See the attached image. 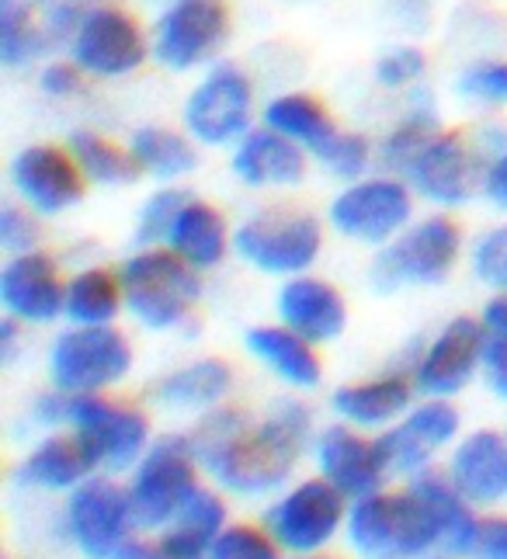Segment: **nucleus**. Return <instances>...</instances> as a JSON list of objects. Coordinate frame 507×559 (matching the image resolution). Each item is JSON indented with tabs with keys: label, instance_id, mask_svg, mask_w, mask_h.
Here are the masks:
<instances>
[{
	"label": "nucleus",
	"instance_id": "nucleus-1",
	"mask_svg": "<svg viewBox=\"0 0 507 559\" xmlns=\"http://www.w3.org/2000/svg\"><path fill=\"white\" fill-rule=\"evenodd\" d=\"M188 441L209 484L226 497H275L314 445V417L292 396L275 400L258 420L240 407H216L202 414Z\"/></svg>",
	"mask_w": 507,
	"mask_h": 559
},
{
	"label": "nucleus",
	"instance_id": "nucleus-2",
	"mask_svg": "<svg viewBox=\"0 0 507 559\" xmlns=\"http://www.w3.org/2000/svg\"><path fill=\"white\" fill-rule=\"evenodd\" d=\"M344 543L358 559H441L432 514L406 484L351 500Z\"/></svg>",
	"mask_w": 507,
	"mask_h": 559
},
{
	"label": "nucleus",
	"instance_id": "nucleus-3",
	"mask_svg": "<svg viewBox=\"0 0 507 559\" xmlns=\"http://www.w3.org/2000/svg\"><path fill=\"white\" fill-rule=\"evenodd\" d=\"M199 267L188 264L174 250H140L122 264V293L126 310L140 320L146 331H174L181 326L194 302L202 296Z\"/></svg>",
	"mask_w": 507,
	"mask_h": 559
},
{
	"label": "nucleus",
	"instance_id": "nucleus-4",
	"mask_svg": "<svg viewBox=\"0 0 507 559\" xmlns=\"http://www.w3.org/2000/svg\"><path fill=\"white\" fill-rule=\"evenodd\" d=\"M347 504L351 500L317 473L282 487L264 508L261 522L275 535V543L285 549V556L327 552L334 549L338 538H344Z\"/></svg>",
	"mask_w": 507,
	"mask_h": 559
},
{
	"label": "nucleus",
	"instance_id": "nucleus-5",
	"mask_svg": "<svg viewBox=\"0 0 507 559\" xmlns=\"http://www.w3.org/2000/svg\"><path fill=\"white\" fill-rule=\"evenodd\" d=\"M202 476L205 473L188 438L153 441L150 452L135 462V469L126 479L140 532L143 535L164 532L174 522V514L191 500V493L202 487Z\"/></svg>",
	"mask_w": 507,
	"mask_h": 559
},
{
	"label": "nucleus",
	"instance_id": "nucleus-6",
	"mask_svg": "<svg viewBox=\"0 0 507 559\" xmlns=\"http://www.w3.org/2000/svg\"><path fill=\"white\" fill-rule=\"evenodd\" d=\"M63 532L81 559H122L140 538L126 484L108 473H94L67 493Z\"/></svg>",
	"mask_w": 507,
	"mask_h": 559
},
{
	"label": "nucleus",
	"instance_id": "nucleus-7",
	"mask_svg": "<svg viewBox=\"0 0 507 559\" xmlns=\"http://www.w3.org/2000/svg\"><path fill=\"white\" fill-rule=\"evenodd\" d=\"M67 428L87 445L97 462V473L108 476L132 473L135 462L153 445L150 417L132 403L108 400L105 393L73 396Z\"/></svg>",
	"mask_w": 507,
	"mask_h": 559
},
{
	"label": "nucleus",
	"instance_id": "nucleus-8",
	"mask_svg": "<svg viewBox=\"0 0 507 559\" xmlns=\"http://www.w3.org/2000/svg\"><path fill=\"white\" fill-rule=\"evenodd\" d=\"M132 369V344L111 323H73L49 348V382L70 396L105 393L119 385Z\"/></svg>",
	"mask_w": 507,
	"mask_h": 559
},
{
	"label": "nucleus",
	"instance_id": "nucleus-9",
	"mask_svg": "<svg viewBox=\"0 0 507 559\" xmlns=\"http://www.w3.org/2000/svg\"><path fill=\"white\" fill-rule=\"evenodd\" d=\"M459 250L462 234L452 219L432 216L417 226H406L373 261V285L379 293H397L406 285H438L452 275Z\"/></svg>",
	"mask_w": 507,
	"mask_h": 559
},
{
	"label": "nucleus",
	"instance_id": "nucleus-10",
	"mask_svg": "<svg viewBox=\"0 0 507 559\" xmlns=\"http://www.w3.org/2000/svg\"><path fill=\"white\" fill-rule=\"evenodd\" d=\"M323 247V229L309 212H258L233 234V250L264 275H303Z\"/></svg>",
	"mask_w": 507,
	"mask_h": 559
},
{
	"label": "nucleus",
	"instance_id": "nucleus-11",
	"mask_svg": "<svg viewBox=\"0 0 507 559\" xmlns=\"http://www.w3.org/2000/svg\"><path fill=\"white\" fill-rule=\"evenodd\" d=\"M459 428L462 417L452 400L424 396L421 403H414L393 428L376 435L389 476L411 479L424 469H432L435 459L459 441Z\"/></svg>",
	"mask_w": 507,
	"mask_h": 559
},
{
	"label": "nucleus",
	"instance_id": "nucleus-12",
	"mask_svg": "<svg viewBox=\"0 0 507 559\" xmlns=\"http://www.w3.org/2000/svg\"><path fill=\"white\" fill-rule=\"evenodd\" d=\"M254 119V87L247 73L233 63L212 67L205 81L188 94L185 126L199 143L223 146L244 140Z\"/></svg>",
	"mask_w": 507,
	"mask_h": 559
},
{
	"label": "nucleus",
	"instance_id": "nucleus-13",
	"mask_svg": "<svg viewBox=\"0 0 507 559\" xmlns=\"http://www.w3.org/2000/svg\"><path fill=\"white\" fill-rule=\"evenodd\" d=\"M414 216L411 188L397 178H368L344 188L330 202V223L338 234L362 243H389Z\"/></svg>",
	"mask_w": 507,
	"mask_h": 559
},
{
	"label": "nucleus",
	"instance_id": "nucleus-14",
	"mask_svg": "<svg viewBox=\"0 0 507 559\" xmlns=\"http://www.w3.org/2000/svg\"><path fill=\"white\" fill-rule=\"evenodd\" d=\"M229 35L223 0H170L153 28V56L170 70H191L216 56Z\"/></svg>",
	"mask_w": 507,
	"mask_h": 559
},
{
	"label": "nucleus",
	"instance_id": "nucleus-15",
	"mask_svg": "<svg viewBox=\"0 0 507 559\" xmlns=\"http://www.w3.org/2000/svg\"><path fill=\"white\" fill-rule=\"evenodd\" d=\"M483 352H486V331L473 317L448 320L435 341L417 355L414 361V385L421 396L452 400L465 385L473 382L476 372H483Z\"/></svg>",
	"mask_w": 507,
	"mask_h": 559
},
{
	"label": "nucleus",
	"instance_id": "nucleus-16",
	"mask_svg": "<svg viewBox=\"0 0 507 559\" xmlns=\"http://www.w3.org/2000/svg\"><path fill=\"white\" fill-rule=\"evenodd\" d=\"M70 52H73V63L84 73L122 76V73L140 70L146 52L153 49L146 46V35L132 22V14L97 4V8H87L81 22H76L70 35Z\"/></svg>",
	"mask_w": 507,
	"mask_h": 559
},
{
	"label": "nucleus",
	"instance_id": "nucleus-17",
	"mask_svg": "<svg viewBox=\"0 0 507 559\" xmlns=\"http://www.w3.org/2000/svg\"><path fill=\"white\" fill-rule=\"evenodd\" d=\"M314 459H317V473L327 479L330 487H338L347 500L376 493L386 487V479H389L379 438L351 428V424H344V420L317 435Z\"/></svg>",
	"mask_w": 507,
	"mask_h": 559
},
{
	"label": "nucleus",
	"instance_id": "nucleus-18",
	"mask_svg": "<svg viewBox=\"0 0 507 559\" xmlns=\"http://www.w3.org/2000/svg\"><path fill=\"white\" fill-rule=\"evenodd\" d=\"M84 170L70 153V146H25L11 164V185L22 195L25 205H32L43 216H56L84 199Z\"/></svg>",
	"mask_w": 507,
	"mask_h": 559
},
{
	"label": "nucleus",
	"instance_id": "nucleus-19",
	"mask_svg": "<svg viewBox=\"0 0 507 559\" xmlns=\"http://www.w3.org/2000/svg\"><path fill=\"white\" fill-rule=\"evenodd\" d=\"M403 175L421 199L435 205L470 202L473 191L483 185L476 150L465 143L459 132H438V136L411 160V167H406Z\"/></svg>",
	"mask_w": 507,
	"mask_h": 559
},
{
	"label": "nucleus",
	"instance_id": "nucleus-20",
	"mask_svg": "<svg viewBox=\"0 0 507 559\" xmlns=\"http://www.w3.org/2000/svg\"><path fill=\"white\" fill-rule=\"evenodd\" d=\"M0 302L4 313L22 323H49L67 313V285L60 267L43 250L11 254L0 267Z\"/></svg>",
	"mask_w": 507,
	"mask_h": 559
},
{
	"label": "nucleus",
	"instance_id": "nucleus-21",
	"mask_svg": "<svg viewBox=\"0 0 507 559\" xmlns=\"http://www.w3.org/2000/svg\"><path fill=\"white\" fill-rule=\"evenodd\" d=\"M445 473L480 511L500 508L507 500V431L483 428L459 438Z\"/></svg>",
	"mask_w": 507,
	"mask_h": 559
},
{
	"label": "nucleus",
	"instance_id": "nucleus-22",
	"mask_svg": "<svg viewBox=\"0 0 507 559\" xmlns=\"http://www.w3.org/2000/svg\"><path fill=\"white\" fill-rule=\"evenodd\" d=\"M414 396H417L414 376L382 372L373 379L341 385V390L330 396V407H334L338 420L351 424V428L382 435L414 407Z\"/></svg>",
	"mask_w": 507,
	"mask_h": 559
},
{
	"label": "nucleus",
	"instance_id": "nucleus-23",
	"mask_svg": "<svg viewBox=\"0 0 507 559\" xmlns=\"http://www.w3.org/2000/svg\"><path fill=\"white\" fill-rule=\"evenodd\" d=\"M279 317L285 326L303 334L314 344L338 341L347 326V302L334 285L314 278V275H296L282 285L275 299Z\"/></svg>",
	"mask_w": 507,
	"mask_h": 559
},
{
	"label": "nucleus",
	"instance_id": "nucleus-24",
	"mask_svg": "<svg viewBox=\"0 0 507 559\" xmlns=\"http://www.w3.org/2000/svg\"><path fill=\"white\" fill-rule=\"evenodd\" d=\"M97 473L87 445L70 428L46 435L17 466V484L38 493H70Z\"/></svg>",
	"mask_w": 507,
	"mask_h": 559
},
{
	"label": "nucleus",
	"instance_id": "nucleus-25",
	"mask_svg": "<svg viewBox=\"0 0 507 559\" xmlns=\"http://www.w3.org/2000/svg\"><path fill=\"white\" fill-rule=\"evenodd\" d=\"M244 348L258 358L264 369L282 379L292 390H317L323 379V365L317 355V344L296 334L292 326H250L244 337Z\"/></svg>",
	"mask_w": 507,
	"mask_h": 559
},
{
	"label": "nucleus",
	"instance_id": "nucleus-26",
	"mask_svg": "<svg viewBox=\"0 0 507 559\" xmlns=\"http://www.w3.org/2000/svg\"><path fill=\"white\" fill-rule=\"evenodd\" d=\"M233 175L254 188H285L299 185L306 175V153L296 140L275 129L247 132L233 153Z\"/></svg>",
	"mask_w": 507,
	"mask_h": 559
},
{
	"label": "nucleus",
	"instance_id": "nucleus-27",
	"mask_svg": "<svg viewBox=\"0 0 507 559\" xmlns=\"http://www.w3.org/2000/svg\"><path fill=\"white\" fill-rule=\"evenodd\" d=\"M233 390V369L223 358H199L188 361L153 382V403L178 414H209L223 407Z\"/></svg>",
	"mask_w": 507,
	"mask_h": 559
},
{
	"label": "nucleus",
	"instance_id": "nucleus-28",
	"mask_svg": "<svg viewBox=\"0 0 507 559\" xmlns=\"http://www.w3.org/2000/svg\"><path fill=\"white\" fill-rule=\"evenodd\" d=\"M229 525V504L220 487H199L191 493L188 504L174 514V522L157 532V543L164 546L167 556L174 559H205L212 543L223 535Z\"/></svg>",
	"mask_w": 507,
	"mask_h": 559
},
{
	"label": "nucleus",
	"instance_id": "nucleus-29",
	"mask_svg": "<svg viewBox=\"0 0 507 559\" xmlns=\"http://www.w3.org/2000/svg\"><path fill=\"white\" fill-rule=\"evenodd\" d=\"M167 247L194 267H216L229 250V229L223 212L212 209L209 202L188 199L170 226Z\"/></svg>",
	"mask_w": 507,
	"mask_h": 559
},
{
	"label": "nucleus",
	"instance_id": "nucleus-30",
	"mask_svg": "<svg viewBox=\"0 0 507 559\" xmlns=\"http://www.w3.org/2000/svg\"><path fill=\"white\" fill-rule=\"evenodd\" d=\"M122 275L111 267H84L67 282V320L81 326H105L122 313Z\"/></svg>",
	"mask_w": 507,
	"mask_h": 559
},
{
	"label": "nucleus",
	"instance_id": "nucleus-31",
	"mask_svg": "<svg viewBox=\"0 0 507 559\" xmlns=\"http://www.w3.org/2000/svg\"><path fill=\"white\" fill-rule=\"evenodd\" d=\"M264 126L282 132L288 140H296L299 146L314 153V157H320V153L330 146V140L341 132L334 122H330L323 105L317 98H309V94H282V98L268 102Z\"/></svg>",
	"mask_w": 507,
	"mask_h": 559
},
{
	"label": "nucleus",
	"instance_id": "nucleus-32",
	"mask_svg": "<svg viewBox=\"0 0 507 559\" xmlns=\"http://www.w3.org/2000/svg\"><path fill=\"white\" fill-rule=\"evenodd\" d=\"M129 150L135 153V160H140L146 175L161 181H178L199 167V153H194L191 140L174 129H161V126L135 129Z\"/></svg>",
	"mask_w": 507,
	"mask_h": 559
},
{
	"label": "nucleus",
	"instance_id": "nucleus-33",
	"mask_svg": "<svg viewBox=\"0 0 507 559\" xmlns=\"http://www.w3.org/2000/svg\"><path fill=\"white\" fill-rule=\"evenodd\" d=\"M70 153L91 181L108 185V188L132 185L143 170L132 150H122L119 143H111V140L97 136V132H87V129H76L70 136Z\"/></svg>",
	"mask_w": 507,
	"mask_h": 559
},
{
	"label": "nucleus",
	"instance_id": "nucleus-34",
	"mask_svg": "<svg viewBox=\"0 0 507 559\" xmlns=\"http://www.w3.org/2000/svg\"><path fill=\"white\" fill-rule=\"evenodd\" d=\"M46 46V25H35L32 11L17 0H0V60L4 67H28Z\"/></svg>",
	"mask_w": 507,
	"mask_h": 559
},
{
	"label": "nucleus",
	"instance_id": "nucleus-35",
	"mask_svg": "<svg viewBox=\"0 0 507 559\" xmlns=\"http://www.w3.org/2000/svg\"><path fill=\"white\" fill-rule=\"evenodd\" d=\"M438 136V115H435V105L432 98H424L421 105H414L411 111L403 115V119L397 122V129L389 132L386 143H382V160L389 167L397 170H406L411 167V160L417 157V153L432 143Z\"/></svg>",
	"mask_w": 507,
	"mask_h": 559
},
{
	"label": "nucleus",
	"instance_id": "nucleus-36",
	"mask_svg": "<svg viewBox=\"0 0 507 559\" xmlns=\"http://www.w3.org/2000/svg\"><path fill=\"white\" fill-rule=\"evenodd\" d=\"M205 559H288L264 522H229Z\"/></svg>",
	"mask_w": 507,
	"mask_h": 559
},
{
	"label": "nucleus",
	"instance_id": "nucleus-37",
	"mask_svg": "<svg viewBox=\"0 0 507 559\" xmlns=\"http://www.w3.org/2000/svg\"><path fill=\"white\" fill-rule=\"evenodd\" d=\"M185 202H188V195L178 188H164L157 195H150L140 209V216H135V240L143 247L161 243V240L167 243V234H170V226L178 219Z\"/></svg>",
	"mask_w": 507,
	"mask_h": 559
},
{
	"label": "nucleus",
	"instance_id": "nucleus-38",
	"mask_svg": "<svg viewBox=\"0 0 507 559\" xmlns=\"http://www.w3.org/2000/svg\"><path fill=\"white\" fill-rule=\"evenodd\" d=\"M323 164L327 175L344 178V181H355L365 175L368 160H373V146H368L365 136H355V132H338L330 146L317 157Z\"/></svg>",
	"mask_w": 507,
	"mask_h": 559
},
{
	"label": "nucleus",
	"instance_id": "nucleus-39",
	"mask_svg": "<svg viewBox=\"0 0 507 559\" xmlns=\"http://www.w3.org/2000/svg\"><path fill=\"white\" fill-rule=\"evenodd\" d=\"M473 275L507 293V226H494L473 247Z\"/></svg>",
	"mask_w": 507,
	"mask_h": 559
},
{
	"label": "nucleus",
	"instance_id": "nucleus-40",
	"mask_svg": "<svg viewBox=\"0 0 507 559\" xmlns=\"http://www.w3.org/2000/svg\"><path fill=\"white\" fill-rule=\"evenodd\" d=\"M427 70V60H424V52L414 49V46H397V49H389L382 60L376 63V81L382 87H411V84H421V76Z\"/></svg>",
	"mask_w": 507,
	"mask_h": 559
},
{
	"label": "nucleus",
	"instance_id": "nucleus-41",
	"mask_svg": "<svg viewBox=\"0 0 507 559\" xmlns=\"http://www.w3.org/2000/svg\"><path fill=\"white\" fill-rule=\"evenodd\" d=\"M43 240V226L22 205H4L0 209V247L8 254H28Z\"/></svg>",
	"mask_w": 507,
	"mask_h": 559
},
{
	"label": "nucleus",
	"instance_id": "nucleus-42",
	"mask_svg": "<svg viewBox=\"0 0 507 559\" xmlns=\"http://www.w3.org/2000/svg\"><path fill=\"white\" fill-rule=\"evenodd\" d=\"M459 91L480 102L504 105L507 102V60H491V63H476L470 70H462Z\"/></svg>",
	"mask_w": 507,
	"mask_h": 559
},
{
	"label": "nucleus",
	"instance_id": "nucleus-43",
	"mask_svg": "<svg viewBox=\"0 0 507 559\" xmlns=\"http://www.w3.org/2000/svg\"><path fill=\"white\" fill-rule=\"evenodd\" d=\"M470 559H507V514L486 511Z\"/></svg>",
	"mask_w": 507,
	"mask_h": 559
},
{
	"label": "nucleus",
	"instance_id": "nucleus-44",
	"mask_svg": "<svg viewBox=\"0 0 507 559\" xmlns=\"http://www.w3.org/2000/svg\"><path fill=\"white\" fill-rule=\"evenodd\" d=\"M46 11V35H49V43H52V35H73L76 22L84 17V8H97L102 0H38Z\"/></svg>",
	"mask_w": 507,
	"mask_h": 559
},
{
	"label": "nucleus",
	"instance_id": "nucleus-45",
	"mask_svg": "<svg viewBox=\"0 0 507 559\" xmlns=\"http://www.w3.org/2000/svg\"><path fill=\"white\" fill-rule=\"evenodd\" d=\"M70 403L73 396L63 393V390H46V393H38L35 403H32V420L35 424H43V428H67L70 424Z\"/></svg>",
	"mask_w": 507,
	"mask_h": 559
},
{
	"label": "nucleus",
	"instance_id": "nucleus-46",
	"mask_svg": "<svg viewBox=\"0 0 507 559\" xmlns=\"http://www.w3.org/2000/svg\"><path fill=\"white\" fill-rule=\"evenodd\" d=\"M38 84H43V91L49 94V98H70V94L81 91L84 84V73L76 63H63L56 60L43 70V76H38Z\"/></svg>",
	"mask_w": 507,
	"mask_h": 559
},
{
	"label": "nucleus",
	"instance_id": "nucleus-47",
	"mask_svg": "<svg viewBox=\"0 0 507 559\" xmlns=\"http://www.w3.org/2000/svg\"><path fill=\"white\" fill-rule=\"evenodd\" d=\"M483 379L491 393L507 400V341H486L483 352Z\"/></svg>",
	"mask_w": 507,
	"mask_h": 559
},
{
	"label": "nucleus",
	"instance_id": "nucleus-48",
	"mask_svg": "<svg viewBox=\"0 0 507 559\" xmlns=\"http://www.w3.org/2000/svg\"><path fill=\"white\" fill-rule=\"evenodd\" d=\"M480 323L486 331V341H507V293L494 296L491 302L483 306Z\"/></svg>",
	"mask_w": 507,
	"mask_h": 559
},
{
	"label": "nucleus",
	"instance_id": "nucleus-49",
	"mask_svg": "<svg viewBox=\"0 0 507 559\" xmlns=\"http://www.w3.org/2000/svg\"><path fill=\"white\" fill-rule=\"evenodd\" d=\"M483 191L491 195V202H497V205L507 209V150L497 153V157L491 160V167H486V175H483Z\"/></svg>",
	"mask_w": 507,
	"mask_h": 559
},
{
	"label": "nucleus",
	"instance_id": "nucleus-50",
	"mask_svg": "<svg viewBox=\"0 0 507 559\" xmlns=\"http://www.w3.org/2000/svg\"><path fill=\"white\" fill-rule=\"evenodd\" d=\"M17 323L22 320H14V317H4V323H0V358L4 361H14V355H17V337H22Z\"/></svg>",
	"mask_w": 507,
	"mask_h": 559
},
{
	"label": "nucleus",
	"instance_id": "nucleus-51",
	"mask_svg": "<svg viewBox=\"0 0 507 559\" xmlns=\"http://www.w3.org/2000/svg\"><path fill=\"white\" fill-rule=\"evenodd\" d=\"M288 559H344V556H334V552H309V556H288Z\"/></svg>",
	"mask_w": 507,
	"mask_h": 559
}]
</instances>
